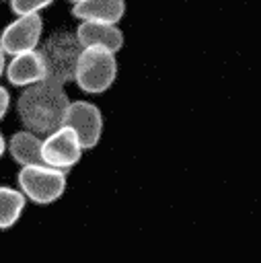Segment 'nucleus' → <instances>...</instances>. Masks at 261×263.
<instances>
[{"mask_svg": "<svg viewBox=\"0 0 261 263\" xmlns=\"http://www.w3.org/2000/svg\"><path fill=\"white\" fill-rule=\"evenodd\" d=\"M80 47H99L117 53L123 47V31L115 23H101V21H80L74 33Z\"/></svg>", "mask_w": 261, "mask_h": 263, "instance_id": "nucleus-8", "label": "nucleus"}, {"mask_svg": "<svg viewBox=\"0 0 261 263\" xmlns=\"http://www.w3.org/2000/svg\"><path fill=\"white\" fill-rule=\"evenodd\" d=\"M8 107H10V95H8L6 86L0 84V121H2L4 115L8 113Z\"/></svg>", "mask_w": 261, "mask_h": 263, "instance_id": "nucleus-14", "label": "nucleus"}, {"mask_svg": "<svg viewBox=\"0 0 261 263\" xmlns=\"http://www.w3.org/2000/svg\"><path fill=\"white\" fill-rule=\"evenodd\" d=\"M43 35V18L35 14H18L0 33V47L6 55H16L23 51L37 49Z\"/></svg>", "mask_w": 261, "mask_h": 263, "instance_id": "nucleus-7", "label": "nucleus"}, {"mask_svg": "<svg viewBox=\"0 0 261 263\" xmlns=\"http://www.w3.org/2000/svg\"><path fill=\"white\" fill-rule=\"evenodd\" d=\"M25 205L27 199L21 193V189L0 185V230L12 228L18 222Z\"/></svg>", "mask_w": 261, "mask_h": 263, "instance_id": "nucleus-12", "label": "nucleus"}, {"mask_svg": "<svg viewBox=\"0 0 261 263\" xmlns=\"http://www.w3.org/2000/svg\"><path fill=\"white\" fill-rule=\"evenodd\" d=\"M117 78V58L113 51L84 47L76 62L74 82L82 92L101 95L113 86Z\"/></svg>", "mask_w": 261, "mask_h": 263, "instance_id": "nucleus-3", "label": "nucleus"}, {"mask_svg": "<svg viewBox=\"0 0 261 263\" xmlns=\"http://www.w3.org/2000/svg\"><path fill=\"white\" fill-rule=\"evenodd\" d=\"M68 2H72V4H74V2H78V0H68Z\"/></svg>", "mask_w": 261, "mask_h": 263, "instance_id": "nucleus-17", "label": "nucleus"}, {"mask_svg": "<svg viewBox=\"0 0 261 263\" xmlns=\"http://www.w3.org/2000/svg\"><path fill=\"white\" fill-rule=\"evenodd\" d=\"M4 74L12 86H21V88L43 80L45 78V66H43L41 53L37 49H31V51H23V53L12 55V60L4 68Z\"/></svg>", "mask_w": 261, "mask_h": 263, "instance_id": "nucleus-9", "label": "nucleus"}, {"mask_svg": "<svg viewBox=\"0 0 261 263\" xmlns=\"http://www.w3.org/2000/svg\"><path fill=\"white\" fill-rule=\"evenodd\" d=\"M41 53L43 66H45V80H51L55 84H66L74 80L76 62L82 51L80 43L76 41L74 33L70 31H55L49 35L41 47L37 49Z\"/></svg>", "mask_w": 261, "mask_h": 263, "instance_id": "nucleus-2", "label": "nucleus"}, {"mask_svg": "<svg viewBox=\"0 0 261 263\" xmlns=\"http://www.w3.org/2000/svg\"><path fill=\"white\" fill-rule=\"evenodd\" d=\"M4 68H6V53H4L2 47H0V78L4 76Z\"/></svg>", "mask_w": 261, "mask_h": 263, "instance_id": "nucleus-15", "label": "nucleus"}, {"mask_svg": "<svg viewBox=\"0 0 261 263\" xmlns=\"http://www.w3.org/2000/svg\"><path fill=\"white\" fill-rule=\"evenodd\" d=\"M68 105L70 99L64 86L43 78L23 88L16 101V113L25 129L35 132L37 136L43 138L64 123Z\"/></svg>", "mask_w": 261, "mask_h": 263, "instance_id": "nucleus-1", "label": "nucleus"}, {"mask_svg": "<svg viewBox=\"0 0 261 263\" xmlns=\"http://www.w3.org/2000/svg\"><path fill=\"white\" fill-rule=\"evenodd\" d=\"M16 183L25 199L47 205L58 201L64 191H66V171L47 166V164H37V166H21L16 173Z\"/></svg>", "mask_w": 261, "mask_h": 263, "instance_id": "nucleus-4", "label": "nucleus"}, {"mask_svg": "<svg viewBox=\"0 0 261 263\" xmlns=\"http://www.w3.org/2000/svg\"><path fill=\"white\" fill-rule=\"evenodd\" d=\"M125 14V0H78L72 4V16L78 21L119 23Z\"/></svg>", "mask_w": 261, "mask_h": 263, "instance_id": "nucleus-10", "label": "nucleus"}, {"mask_svg": "<svg viewBox=\"0 0 261 263\" xmlns=\"http://www.w3.org/2000/svg\"><path fill=\"white\" fill-rule=\"evenodd\" d=\"M6 152L18 166H37L43 164L41 158V136L29 129L14 132L6 142Z\"/></svg>", "mask_w": 261, "mask_h": 263, "instance_id": "nucleus-11", "label": "nucleus"}, {"mask_svg": "<svg viewBox=\"0 0 261 263\" xmlns=\"http://www.w3.org/2000/svg\"><path fill=\"white\" fill-rule=\"evenodd\" d=\"M82 146L74 132L66 125H60L58 129L49 132L47 136L41 138V158L43 164L60 168V171H70L76 166L82 158Z\"/></svg>", "mask_w": 261, "mask_h": 263, "instance_id": "nucleus-6", "label": "nucleus"}, {"mask_svg": "<svg viewBox=\"0 0 261 263\" xmlns=\"http://www.w3.org/2000/svg\"><path fill=\"white\" fill-rule=\"evenodd\" d=\"M62 125L74 132L82 150H92L103 136V113L90 101H70Z\"/></svg>", "mask_w": 261, "mask_h": 263, "instance_id": "nucleus-5", "label": "nucleus"}, {"mask_svg": "<svg viewBox=\"0 0 261 263\" xmlns=\"http://www.w3.org/2000/svg\"><path fill=\"white\" fill-rule=\"evenodd\" d=\"M49 4H53V0H10V8H12V12L16 16L18 14H35V12H41Z\"/></svg>", "mask_w": 261, "mask_h": 263, "instance_id": "nucleus-13", "label": "nucleus"}, {"mask_svg": "<svg viewBox=\"0 0 261 263\" xmlns=\"http://www.w3.org/2000/svg\"><path fill=\"white\" fill-rule=\"evenodd\" d=\"M4 152H6V140H4V136L0 134V158L4 156Z\"/></svg>", "mask_w": 261, "mask_h": 263, "instance_id": "nucleus-16", "label": "nucleus"}]
</instances>
